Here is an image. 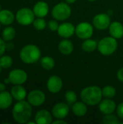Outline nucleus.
<instances>
[{"label": "nucleus", "mask_w": 123, "mask_h": 124, "mask_svg": "<svg viewBox=\"0 0 123 124\" xmlns=\"http://www.w3.org/2000/svg\"><path fill=\"white\" fill-rule=\"evenodd\" d=\"M101 89L97 86H89L82 89L80 99L87 105H97L102 100Z\"/></svg>", "instance_id": "nucleus-2"}, {"label": "nucleus", "mask_w": 123, "mask_h": 124, "mask_svg": "<svg viewBox=\"0 0 123 124\" xmlns=\"http://www.w3.org/2000/svg\"><path fill=\"white\" fill-rule=\"evenodd\" d=\"M41 55L40 49L34 44H28L22 48L20 52L21 60L27 64H33L36 62Z\"/></svg>", "instance_id": "nucleus-3"}, {"label": "nucleus", "mask_w": 123, "mask_h": 124, "mask_svg": "<svg viewBox=\"0 0 123 124\" xmlns=\"http://www.w3.org/2000/svg\"><path fill=\"white\" fill-rule=\"evenodd\" d=\"M6 50V44L4 41V39H0V57L2 56Z\"/></svg>", "instance_id": "nucleus-33"}, {"label": "nucleus", "mask_w": 123, "mask_h": 124, "mask_svg": "<svg viewBox=\"0 0 123 124\" xmlns=\"http://www.w3.org/2000/svg\"><path fill=\"white\" fill-rule=\"evenodd\" d=\"M33 11L36 17H44L48 15L49 5L43 1H39L34 5Z\"/></svg>", "instance_id": "nucleus-16"}, {"label": "nucleus", "mask_w": 123, "mask_h": 124, "mask_svg": "<svg viewBox=\"0 0 123 124\" xmlns=\"http://www.w3.org/2000/svg\"><path fill=\"white\" fill-rule=\"evenodd\" d=\"M35 16L36 15L32 9L24 7L17 12L15 17L19 24L22 25H29L33 23Z\"/></svg>", "instance_id": "nucleus-6"}, {"label": "nucleus", "mask_w": 123, "mask_h": 124, "mask_svg": "<svg viewBox=\"0 0 123 124\" xmlns=\"http://www.w3.org/2000/svg\"><path fill=\"white\" fill-rule=\"evenodd\" d=\"M71 14L72 9L67 2H60L56 4L51 10V16L59 21H64L68 19Z\"/></svg>", "instance_id": "nucleus-5"}, {"label": "nucleus", "mask_w": 123, "mask_h": 124, "mask_svg": "<svg viewBox=\"0 0 123 124\" xmlns=\"http://www.w3.org/2000/svg\"><path fill=\"white\" fill-rule=\"evenodd\" d=\"M58 49L61 54L64 55H69L73 52L74 46L71 41L67 39H65L59 43Z\"/></svg>", "instance_id": "nucleus-19"}, {"label": "nucleus", "mask_w": 123, "mask_h": 124, "mask_svg": "<svg viewBox=\"0 0 123 124\" xmlns=\"http://www.w3.org/2000/svg\"><path fill=\"white\" fill-rule=\"evenodd\" d=\"M14 15L11 11L8 9L0 11V23L4 25H9L14 22Z\"/></svg>", "instance_id": "nucleus-22"}, {"label": "nucleus", "mask_w": 123, "mask_h": 124, "mask_svg": "<svg viewBox=\"0 0 123 124\" xmlns=\"http://www.w3.org/2000/svg\"><path fill=\"white\" fill-rule=\"evenodd\" d=\"M46 100L45 94L38 89L31 91L28 94V102L34 107H38L44 103Z\"/></svg>", "instance_id": "nucleus-9"}, {"label": "nucleus", "mask_w": 123, "mask_h": 124, "mask_svg": "<svg viewBox=\"0 0 123 124\" xmlns=\"http://www.w3.org/2000/svg\"><path fill=\"white\" fill-rule=\"evenodd\" d=\"M54 124H67V122L65 121L64 119H57L56 121H53L52 122Z\"/></svg>", "instance_id": "nucleus-35"}, {"label": "nucleus", "mask_w": 123, "mask_h": 124, "mask_svg": "<svg viewBox=\"0 0 123 124\" xmlns=\"http://www.w3.org/2000/svg\"><path fill=\"white\" fill-rule=\"evenodd\" d=\"M59 25L57 20H55V19H54V20H49V23H48V27H49V28L51 31H53V32L57 31V30H58V28H59Z\"/></svg>", "instance_id": "nucleus-31"}, {"label": "nucleus", "mask_w": 123, "mask_h": 124, "mask_svg": "<svg viewBox=\"0 0 123 124\" xmlns=\"http://www.w3.org/2000/svg\"><path fill=\"white\" fill-rule=\"evenodd\" d=\"M72 111L73 114L78 117H82L86 115L88 112L87 105L81 101H77L72 105Z\"/></svg>", "instance_id": "nucleus-18"}, {"label": "nucleus", "mask_w": 123, "mask_h": 124, "mask_svg": "<svg viewBox=\"0 0 123 124\" xmlns=\"http://www.w3.org/2000/svg\"><path fill=\"white\" fill-rule=\"evenodd\" d=\"M11 94L16 100L21 101L24 100V99L26 97L27 93L23 86H22L21 85H15L11 89Z\"/></svg>", "instance_id": "nucleus-21"}, {"label": "nucleus", "mask_w": 123, "mask_h": 124, "mask_svg": "<svg viewBox=\"0 0 123 124\" xmlns=\"http://www.w3.org/2000/svg\"><path fill=\"white\" fill-rule=\"evenodd\" d=\"M57 33L63 39H69L75 33V27L71 23L65 22L59 25Z\"/></svg>", "instance_id": "nucleus-13"}, {"label": "nucleus", "mask_w": 123, "mask_h": 124, "mask_svg": "<svg viewBox=\"0 0 123 124\" xmlns=\"http://www.w3.org/2000/svg\"><path fill=\"white\" fill-rule=\"evenodd\" d=\"M101 123L105 124H119L120 122L118 118L116 116L111 113V114L104 115V116L101 120Z\"/></svg>", "instance_id": "nucleus-27"}, {"label": "nucleus", "mask_w": 123, "mask_h": 124, "mask_svg": "<svg viewBox=\"0 0 123 124\" xmlns=\"http://www.w3.org/2000/svg\"><path fill=\"white\" fill-rule=\"evenodd\" d=\"M33 27L38 31L44 30L46 27V22L43 19V17H38L34 20L33 23Z\"/></svg>", "instance_id": "nucleus-28"}, {"label": "nucleus", "mask_w": 123, "mask_h": 124, "mask_svg": "<svg viewBox=\"0 0 123 124\" xmlns=\"http://www.w3.org/2000/svg\"><path fill=\"white\" fill-rule=\"evenodd\" d=\"M0 28H1V25H0Z\"/></svg>", "instance_id": "nucleus-44"}, {"label": "nucleus", "mask_w": 123, "mask_h": 124, "mask_svg": "<svg viewBox=\"0 0 123 124\" xmlns=\"http://www.w3.org/2000/svg\"><path fill=\"white\" fill-rule=\"evenodd\" d=\"M92 23L94 28L98 30H106L109 28L111 24L110 17L106 13H99L96 15L92 20Z\"/></svg>", "instance_id": "nucleus-8"}, {"label": "nucleus", "mask_w": 123, "mask_h": 124, "mask_svg": "<svg viewBox=\"0 0 123 124\" xmlns=\"http://www.w3.org/2000/svg\"><path fill=\"white\" fill-rule=\"evenodd\" d=\"M88 1H89L90 2H94V1H95L96 0H88Z\"/></svg>", "instance_id": "nucleus-41"}, {"label": "nucleus", "mask_w": 123, "mask_h": 124, "mask_svg": "<svg viewBox=\"0 0 123 124\" xmlns=\"http://www.w3.org/2000/svg\"><path fill=\"white\" fill-rule=\"evenodd\" d=\"M118 46L117 41L112 36H107L98 42L97 49L104 56H109L115 52Z\"/></svg>", "instance_id": "nucleus-4"}, {"label": "nucleus", "mask_w": 123, "mask_h": 124, "mask_svg": "<svg viewBox=\"0 0 123 124\" xmlns=\"http://www.w3.org/2000/svg\"><path fill=\"white\" fill-rule=\"evenodd\" d=\"M109 32L111 36L116 39H121L123 36V25L118 21L111 23L109 27Z\"/></svg>", "instance_id": "nucleus-17"}, {"label": "nucleus", "mask_w": 123, "mask_h": 124, "mask_svg": "<svg viewBox=\"0 0 123 124\" xmlns=\"http://www.w3.org/2000/svg\"><path fill=\"white\" fill-rule=\"evenodd\" d=\"M117 77L120 81L123 82V67L118 70V72L117 73Z\"/></svg>", "instance_id": "nucleus-34"}, {"label": "nucleus", "mask_w": 123, "mask_h": 124, "mask_svg": "<svg viewBox=\"0 0 123 124\" xmlns=\"http://www.w3.org/2000/svg\"><path fill=\"white\" fill-rule=\"evenodd\" d=\"M35 121L37 124H50L53 122L52 114L46 110L38 111L35 116Z\"/></svg>", "instance_id": "nucleus-15"}, {"label": "nucleus", "mask_w": 123, "mask_h": 124, "mask_svg": "<svg viewBox=\"0 0 123 124\" xmlns=\"http://www.w3.org/2000/svg\"><path fill=\"white\" fill-rule=\"evenodd\" d=\"M77 0H65V1L69 4H74Z\"/></svg>", "instance_id": "nucleus-38"}, {"label": "nucleus", "mask_w": 123, "mask_h": 124, "mask_svg": "<svg viewBox=\"0 0 123 124\" xmlns=\"http://www.w3.org/2000/svg\"><path fill=\"white\" fill-rule=\"evenodd\" d=\"M5 90V85L3 83H0V92Z\"/></svg>", "instance_id": "nucleus-37"}, {"label": "nucleus", "mask_w": 123, "mask_h": 124, "mask_svg": "<svg viewBox=\"0 0 123 124\" xmlns=\"http://www.w3.org/2000/svg\"><path fill=\"white\" fill-rule=\"evenodd\" d=\"M8 78L11 84L14 85H22L27 81L28 75L23 70L14 69L9 73Z\"/></svg>", "instance_id": "nucleus-10"}, {"label": "nucleus", "mask_w": 123, "mask_h": 124, "mask_svg": "<svg viewBox=\"0 0 123 124\" xmlns=\"http://www.w3.org/2000/svg\"><path fill=\"white\" fill-rule=\"evenodd\" d=\"M116 111H117V117H118L120 119L123 120V102H120V103L117 106Z\"/></svg>", "instance_id": "nucleus-32"}, {"label": "nucleus", "mask_w": 123, "mask_h": 124, "mask_svg": "<svg viewBox=\"0 0 123 124\" xmlns=\"http://www.w3.org/2000/svg\"><path fill=\"white\" fill-rule=\"evenodd\" d=\"M16 32L14 28L12 27H7L2 31V38L4 41H9L12 40L15 36Z\"/></svg>", "instance_id": "nucleus-25"}, {"label": "nucleus", "mask_w": 123, "mask_h": 124, "mask_svg": "<svg viewBox=\"0 0 123 124\" xmlns=\"http://www.w3.org/2000/svg\"><path fill=\"white\" fill-rule=\"evenodd\" d=\"M99 109L104 115L113 113L117 109V105L112 99L105 98L99 104Z\"/></svg>", "instance_id": "nucleus-14"}, {"label": "nucleus", "mask_w": 123, "mask_h": 124, "mask_svg": "<svg viewBox=\"0 0 123 124\" xmlns=\"http://www.w3.org/2000/svg\"><path fill=\"white\" fill-rule=\"evenodd\" d=\"M0 11H1V5H0Z\"/></svg>", "instance_id": "nucleus-43"}, {"label": "nucleus", "mask_w": 123, "mask_h": 124, "mask_svg": "<svg viewBox=\"0 0 123 124\" xmlns=\"http://www.w3.org/2000/svg\"><path fill=\"white\" fill-rule=\"evenodd\" d=\"M65 97V100L67 101L68 105L74 104L75 102H77V99H78V97H77V94H75V92L73 91H71V90L66 92Z\"/></svg>", "instance_id": "nucleus-30"}, {"label": "nucleus", "mask_w": 123, "mask_h": 124, "mask_svg": "<svg viewBox=\"0 0 123 124\" xmlns=\"http://www.w3.org/2000/svg\"><path fill=\"white\" fill-rule=\"evenodd\" d=\"M12 95L8 92L3 91L0 92V109L5 110L10 107L12 103Z\"/></svg>", "instance_id": "nucleus-20"}, {"label": "nucleus", "mask_w": 123, "mask_h": 124, "mask_svg": "<svg viewBox=\"0 0 123 124\" xmlns=\"http://www.w3.org/2000/svg\"><path fill=\"white\" fill-rule=\"evenodd\" d=\"M14 47V44L12 43H8L6 44V49L7 50H12Z\"/></svg>", "instance_id": "nucleus-36"}, {"label": "nucleus", "mask_w": 123, "mask_h": 124, "mask_svg": "<svg viewBox=\"0 0 123 124\" xmlns=\"http://www.w3.org/2000/svg\"><path fill=\"white\" fill-rule=\"evenodd\" d=\"M46 86L48 90L51 93L57 94L62 90L63 86V82L59 76L53 75L49 78L47 81Z\"/></svg>", "instance_id": "nucleus-12"}, {"label": "nucleus", "mask_w": 123, "mask_h": 124, "mask_svg": "<svg viewBox=\"0 0 123 124\" xmlns=\"http://www.w3.org/2000/svg\"><path fill=\"white\" fill-rule=\"evenodd\" d=\"M27 124H36V121H35V122H29V121H28Z\"/></svg>", "instance_id": "nucleus-40"}, {"label": "nucleus", "mask_w": 123, "mask_h": 124, "mask_svg": "<svg viewBox=\"0 0 123 124\" xmlns=\"http://www.w3.org/2000/svg\"><path fill=\"white\" fill-rule=\"evenodd\" d=\"M101 92H102L103 97L109 98V99H112L113 97H115V95L117 94L116 89L112 86H104L103 89H101Z\"/></svg>", "instance_id": "nucleus-26"}, {"label": "nucleus", "mask_w": 123, "mask_h": 124, "mask_svg": "<svg viewBox=\"0 0 123 124\" xmlns=\"http://www.w3.org/2000/svg\"><path fill=\"white\" fill-rule=\"evenodd\" d=\"M70 113V107L65 102L57 103L51 110V114L56 119H65Z\"/></svg>", "instance_id": "nucleus-11"}, {"label": "nucleus", "mask_w": 123, "mask_h": 124, "mask_svg": "<svg viewBox=\"0 0 123 124\" xmlns=\"http://www.w3.org/2000/svg\"><path fill=\"white\" fill-rule=\"evenodd\" d=\"M41 65L42 68L46 70H50L54 68L55 65L54 60L49 56H45L41 59Z\"/></svg>", "instance_id": "nucleus-24"}, {"label": "nucleus", "mask_w": 123, "mask_h": 124, "mask_svg": "<svg viewBox=\"0 0 123 124\" xmlns=\"http://www.w3.org/2000/svg\"><path fill=\"white\" fill-rule=\"evenodd\" d=\"M1 68H1V65H0V73H1Z\"/></svg>", "instance_id": "nucleus-42"}, {"label": "nucleus", "mask_w": 123, "mask_h": 124, "mask_svg": "<svg viewBox=\"0 0 123 124\" xmlns=\"http://www.w3.org/2000/svg\"><path fill=\"white\" fill-rule=\"evenodd\" d=\"M98 47V42L96 40L90 39H85L81 44V48L86 52H92Z\"/></svg>", "instance_id": "nucleus-23"}, {"label": "nucleus", "mask_w": 123, "mask_h": 124, "mask_svg": "<svg viewBox=\"0 0 123 124\" xmlns=\"http://www.w3.org/2000/svg\"><path fill=\"white\" fill-rule=\"evenodd\" d=\"M75 34L80 39H90L94 34V25L88 22H82L75 27Z\"/></svg>", "instance_id": "nucleus-7"}, {"label": "nucleus", "mask_w": 123, "mask_h": 124, "mask_svg": "<svg viewBox=\"0 0 123 124\" xmlns=\"http://www.w3.org/2000/svg\"><path fill=\"white\" fill-rule=\"evenodd\" d=\"M32 105L25 100L18 101L13 109L12 116L14 120L19 124H26L32 116Z\"/></svg>", "instance_id": "nucleus-1"}, {"label": "nucleus", "mask_w": 123, "mask_h": 124, "mask_svg": "<svg viewBox=\"0 0 123 124\" xmlns=\"http://www.w3.org/2000/svg\"><path fill=\"white\" fill-rule=\"evenodd\" d=\"M10 82V81H9V78H6L5 80H4V83L5 84H9Z\"/></svg>", "instance_id": "nucleus-39"}, {"label": "nucleus", "mask_w": 123, "mask_h": 124, "mask_svg": "<svg viewBox=\"0 0 123 124\" xmlns=\"http://www.w3.org/2000/svg\"><path fill=\"white\" fill-rule=\"evenodd\" d=\"M12 65V59L8 55H2L0 57V65L2 68H9Z\"/></svg>", "instance_id": "nucleus-29"}]
</instances>
